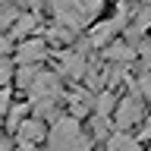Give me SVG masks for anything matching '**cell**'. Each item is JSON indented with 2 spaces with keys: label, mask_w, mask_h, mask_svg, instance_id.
Instances as JSON below:
<instances>
[{
  "label": "cell",
  "mask_w": 151,
  "mask_h": 151,
  "mask_svg": "<svg viewBox=\"0 0 151 151\" xmlns=\"http://www.w3.org/2000/svg\"><path fill=\"white\" fill-rule=\"evenodd\" d=\"M47 151H91V139L82 132V126H79L76 116H60L50 126Z\"/></svg>",
  "instance_id": "obj_1"
},
{
  "label": "cell",
  "mask_w": 151,
  "mask_h": 151,
  "mask_svg": "<svg viewBox=\"0 0 151 151\" xmlns=\"http://www.w3.org/2000/svg\"><path fill=\"white\" fill-rule=\"evenodd\" d=\"M47 9H50V16H54V22H60V25L73 28V32H82L91 19L85 16V6L82 0H47Z\"/></svg>",
  "instance_id": "obj_2"
},
{
  "label": "cell",
  "mask_w": 151,
  "mask_h": 151,
  "mask_svg": "<svg viewBox=\"0 0 151 151\" xmlns=\"http://www.w3.org/2000/svg\"><path fill=\"white\" fill-rule=\"evenodd\" d=\"M50 54V44H47V38H25V41H19L16 44V54H13V63L19 66H41Z\"/></svg>",
  "instance_id": "obj_3"
},
{
  "label": "cell",
  "mask_w": 151,
  "mask_h": 151,
  "mask_svg": "<svg viewBox=\"0 0 151 151\" xmlns=\"http://www.w3.org/2000/svg\"><path fill=\"white\" fill-rule=\"evenodd\" d=\"M145 116H148V110H145V101H142L139 94H129V98H123L120 104H116V113H113V123H116V129H129V126H135V123H145Z\"/></svg>",
  "instance_id": "obj_4"
},
{
  "label": "cell",
  "mask_w": 151,
  "mask_h": 151,
  "mask_svg": "<svg viewBox=\"0 0 151 151\" xmlns=\"http://www.w3.org/2000/svg\"><path fill=\"white\" fill-rule=\"evenodd\" d=\"M47 135H50V126H44V116H25V120L19 123V129H16V139L22 142H32V145H44Z\"/></svg>",
  "instance_id": "obj_5"
},
{
  "label": "cell",
  "mask_w": 151,
  "mask_h": 151,
  "mask_svg": "<svg viewBox=\"0 0 151 151\" xmlns=\"http://www.w3.org/2000/svg\"><path fill=\"white\" fill-rule=\"evenodd\" d=\"M88 73V57L85 50H60V76H69V79H82Z\"/></svg>",
  "instance_id": "obj_6"
},
{
  "label": "cell",
  "mask_w": 151,
  "mask_h": 151,
  "mask_svg": "<svg viewBox=\"0 0 151 151\" xmlns=\"http://www.w3.org/2000/svg\"><path fill=\"white\" fill-rule=\"evenodd\" d=\"M123 28V19H110V22H98V25L88 32V44L101 47V44H110V41H116V35H120Z\"/></svg>",
  "instance_id": "obj_7"
},
{
  "label": "cell",
  "mask_w": 151,
  "mask_h": 151,
  "mask_svg": "<svg viewBox=\"0 0 151 151\" xmlns=\"http://www.w3.org/2000/svg\"><path fill=\"white\" fill-rule=\"evenodd\" d=\"M35 32H38V19H35V13H19V19L13 22V28H9V35L19 38V41L35 38Z\"/></svg>",
  "instance_id": "obj_8"
},
{
  "label": "cell",
  "mask_w": 151,
  "mask_h": 151,
  "mask_svg": "<svg viewBox=\"0 0 151 151\" xmlns=\"http://www.w3.org/2000/svg\"><path fill=\"white\" fill-rule=\"evenodd\" d=\"M107 151H142V139H132L123 129H116L113 135H107Z\"/></svg>",
  "instance_id": "obj_9"
},
{
  "label": "cell",
  "mask_w": 151,
  "mask_h": 151,
  "mask_svg": "<svg viewBox=\"0 0 151 151\" xmlns=\"http://www.w3.org/2000/svg\"><path fill=\"white\" fill-rule=\"evenodd\" d=\"M135 88H139L145 98H151V69H145V73L139 76V82H135Z\"/></svg>",
  "instance_id": "obj_10"
},
{
  "label": "cell",
  "mask_w": 151,
  "mask_h": 151,
  "mask_svg": "<svg viewBox=\"0 0 151 151\" xmlns=\"http://www.w3.org/2000/svg\"><path fill=\"white\" fill-rule=\"evenodd\" d=\"M19 3V9H28V13H35V9H41L47 3V0H16Z\"/></svg>",
  "instance_id": "obj_11"
},
{
  "label": "cell",
  "mask_w": 151,
  "mask_h": 151,
  "mask_svg": "<svg viewBox=\"0 0 151 151\" xmlns=\"http://www.w3.org/2000/svg\"><path fill=\"white\" fill-rule=\"evenodd\" d=\"M139 139L151 142V113H148V116H145V123H142V129H139Z\"/></svg>",
  "instance_id": "obj_12"
},
{
  "label": "cell",
  "mask_w": 151,
  "mask_h": 151,
  "mask_svg": "<svg viewBox=\"0 0 151 151\" xmlns=\"http://www.w3.org/2000/svg\"><path fill=\"white\" fill-rule=\"evenodd\" d=\"M148 151H151V145H148Z\"/></svg>",
  "instance_id": "obj_13"
}]
</instances>
